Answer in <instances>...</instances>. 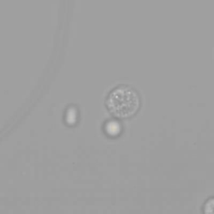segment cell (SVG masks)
<instances>
[{
  "mask_svg": "<svg viewBox=\"0 0 214 214\" xmlns=\"http://www.w3.org/2000/svg\"><path fill=\"white\" fill-rule=\"evenodd\" d=\"M106 105L114 116L129 118L134 116L139 110L140 98L132 88L119 86L110 94Z\"/></svg>",
  "mask_w": 214,
  "mask_h": 214,
  "instance_id": "obj_1",
  "label": "cell"
},
{
  "mask_svg": "<svg viewBox=\"0 0 214 214\" xmlns=\"http://www.w3.org/2000/svg\"><path fill=\"white\" fill-rule=\"evenodd\" d=\"M105 131L110 136H117L121 131V125L116 121H108L105 125Z\"/></svg>",
  "mask_w": 214,
  "mask_h": 214,
  "instance_id": "obj_2",
  "label": "cell"
},
{
  "mask_svg": "<svg viewBox=\"0 0 214 214\" xmlns=\"http://www.w3.org/2000/svg\"><path fill=\"white\" fill-rule=\"evenodd\" d=\"M204 212L206 214H214V197L206 202L204 206Z\"/></svg>",
  "mask_w": 214,
  "mask_h": 214,
  "instance_id": "obj_3",
  "label": "cell"
}]
</instances>
